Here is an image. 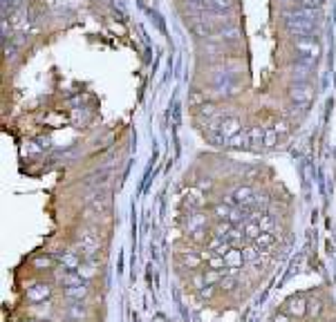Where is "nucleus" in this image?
Segmentation results:
<instances>
[{"label":"nucleus","mask_w":336,"mask_h":322,"mask_svg":"<svg viewBox=\"0 0 336 322\" xmlns=\"http://www.w3.org/2000/svg\"><path fill=\"white\" fill-rule=\"evenodd\" d=\"M273 322H289V315H287V313H278V315H273Z\"/></svg>","instance_id":"26"},{"label":"nucleus","mask_w":336,"mask_h":322,"mask_svg":"<svg viewBox=\"0 0 336 322\" xmlns=\"http://www.w3.org/2000/svg\"><path fill=\"white\" fill-rule=\"evenodd\" d=\"M209 262H211V269H215V271H222L224 266H227V262H224V257L215 255V253H213V255L209 257Z\"/></svg>","instance_id":"21"},{"label":"nucleus","mask_w":336,"mask_h":322,"mask_svg":"<svg viewBox=\"0 0 336 322\" xmlns=\"http://www.w3.org/2000/svg\"><path fill=\"white\" fill-rule=\"evenodd\" d=\"M235 204L238 206H242V208H251L253 204H255V193H253V188H249V186H240V188L235 190Z\"/></svg>","instance_id":"5"},{"label":"nucleus","mask_w":336,"mask_h":322,"mask_svg":"<svg viewBox=\"0 0 336 322\" xmlns=\"http://www.w3.org/2000/svg\"><path fill=\"white\" fill-rule=\"evenodd\" d=\"M29 322H36V320H29Z\"/></svg>","instance_id":"28"},{"label":"nucleus","mask_w":336,"mask_h":322,"mask_svg":"<svg viewBox=\"0 0 336 322\" xmlns=\"http://www.w3.org/2000/svg\"><path fill=\"white\" fill-rule=\"evenodd\" d=\"M224 262H227V266H242L244 262V255H242V249H238V246H233L229 253H227V257H224Z\"/></svg>","instance_id":"10"},{"label":"nucleus","mask_w":336,"mask_h":322,"mask_svg":"<svg viewBox=\"0 0 336 322\" xmlns=\"http://www.w3.org/2000/svg\"><path fill=\"white\" fill-rule=\"evenodd\" d=\"M218 132H220V137L229 144L235 134L242 132V123H240V119H235V116H224V119L220 121V126H218Z\"/></svg>","instance_id":"2"},{"label":"nucleus","mask_w":336,"mask_h":322,"mask_svg":"<svg viewBox=\"0 0 336 322\" xmlns=\"http://www.w3.org/2000/svg\"><path fill=\"white\" fill-rule=\"evenodd\" d=\"M36 266H52V259L50 257H36Z\"/></svg>","instance_id":"24"},{"label":"nucleus","mask_w":336,"mask_h":322,"mask_svg":"<svg viewBox=\"0 0 336 322\" xmlns=\"http://www.w3.org/2000/svg\"><path fill=\"white\" fill-rule=\"evenodd\" d=\"M247 137H249V146H251V148L265 146V128H262V126L247 128Z\"/></svg>","instance_id":"9"},{"label":"nucleus","mask_w":336,"mask_h":322,"mask_svg":"<svg viewBox=\"0 0 336 322\" xmlns=\"http://www.w3.org/2000/svg\"><path fill=\"white\" fill-rule=\"evenodd\" d=\"M65 295L72 300H81L88 295V287L85 284H78V287H65Z\"/></svg>","instance_id":"12"},{"label":"nucleus","mask_w":336,"mask_h":322,"mask_svg":"<svg viewBox=\"0 0 336 322\" xmlns=\"http://www.w3.org/2000/svg\"><path fill=\"white\" fill-rule=\"evenodd\" d=\"M260 228H262V233H271L273 231V226H276V219L271 217V215H262V219L258 222Z\"/></svg>","instance_id":"20"},{"label":"nucleus","mask_w":336,"mask_h":322,"mask_svg":"<svg viewBox=\"0 0 336 322\" xmlns=\"http://www.w3.org/2000/svg\"><path fill=\"white\" fill-rule=\"evenodd\" d=\"M294 49H296L298 63L309 65V67H311V63H316V58L321 56V43L316 38H309V36H301V38H296Z\"/></svg>","instance_id":"1"},{"label":"nucleus","mask_w":336,"mask_h":322,"mask_svg":"<svg viewBox=\"0 0 336 322\" xmlns=\"http://www.w3.org/2000/svg\"><path fill=\"white\" fill-rule=\"evenodd\" d=\"M50 295H52V289L47 287V284H36V287L27 289V300L32 302V305L45 302V298H50Z\"/></svg>","instance_id":"6"},{"label":"nucleus","mask_w":336,"mask_h":322,"mask_svg":"<svg viewBox=\"0 0 336 322\" xmlns=\"http://www.w3.org/2000/svg\"><path fill=\"white\" fill-rule=\"evenodd\" d=\"M242 231H244V237H247V239H253V242H255V237H258V235L262 233V228H260V224H258V222H251V219H249L247 224L242 226Z\"/></svg>","instance_id":"11"},{"label":"nucleus","mask_w":336,"mask_h":322,"mask_svg":"<svg viewBox=\"0 0 336 322\" xmlns=\"http://www.w3.org/2000/svg\"><path fill=\"white\" fill-rule=\"evenodd\" d=\"M258 253H260V246H244L242 249V255H244V262H255L258 259Z\"/></svg>","instance_id":"17"},{"label":"nucleus","mask_w":336,"mask_h":322,"mask_svg":"<svg viewBox=\"0 0 336 322\" xmlns=\"http://www.w3.org/2000/svg\"><path fill=\"white\" fill-rule=\"evenodd\" d=\"M78 307H81V305H78ZM78 307H74V309H72V315H74V318H83V309H78Z\"/></svg>","instance_id":"27"},{"label":"nucleus","mask_w":336,"mask_h":322,"mask_svg":"<svg viewBox=\"0 0 336 322\" xmlns=\"http://www.w3.org/2000/svg\"><path fill=\"white\" fill-rule=\"evenodd\" d=\"M307 307L309 302L303 298V295H298V298H289L283 305V313H287L289 318H303L305 313H307Z\"/></svg>","instance_id":"4"},{"label":"nucleus","mask_w":336,"mask_h":322,"mask_svg":"<svg viewBox=\"0 0 336 322\" xmlns=\"http://www.w3.org/2000/svg\"><path fill=\"white\" fill-rule=\"evenodd\" d=\"M99 249V237L92 233H83L81 237H78V251L85 253V255H90V253H94Z\"/></svg>","instance_id":"7"},{"label":"nucleus","mask_w":336,"mask_h":322,"mask_svg":"<svg viewBox=\"0 0 336 322\" xmlns=\"http://www.w3.org/2000/svg\"><path fill=\"white\" fill-rule=\"evenodd\" d=\"M289 98L296 105H309L311 98H314V88L309 83H296L294 88L289 90Z\"/></svg>","instance_id":"3"},{"label":"nucleus","mask_w":336,"mask_h":322,"mask_svg":"<svg viewBox=\"0 0 336 322\" xmlns=\"http://www.w3.org/2000/svg\"><path fill=\"white\" fill-rule=\"evenodd\" d=\"M278 144V130L276 126H267L265 128V148H273Z\"/></svg>","instance_id":"15"},{"label":"nucleus","mask_w":336,"mask_h":322,"mask_svg":"<svg viewBox=\"0 0 336 322\" xmlns=\"http://www.w3.org/2000/svg\"><path fill=\"white\" fill-rule=\"evenodd\" d=\"M58 259H61V264H63V269H70V271H76L78 266L83 264L81 262V255H78L76 251H63L58 255Z\"/></svg>","instance_id":"8"},{"label":"nucleus","mask_w":336,"mask_h":322,"mask_svg":"<svg viewBox=\"0 0 336 322\" xmlns=\"http://www.w3.org/2000/svg\"><path fill=\"white\" fill-rule=\"evenodd\" d=\"M235 282H238V280H233V277H227V275H224V280L220 282L218 287H220V289H231V287H235Z\"/></svg>","instance_id":"23"},{"label":"nucleus","mask_w":336,"mask_h":322,"mask_svg":"<svg viewBox=\"0 0 336 322\" xmlns=\"http://www.w3.org/2000/svg\"><path fill=\"white\" fill-rule=\"evenodd\" d=\"M309 311L314 315H319L321 313V302H309Z\"/></svg>","instance_id":"25"},{"label":"nucleus","mask_w":336,"mask_h":322,"mask_svg":"<svg viewBox=\"0 0 336 322\" xmlns=\"http://www.w3.org/2000/svg\"><path fill=\"white\" fill-rule=\"evenodd\" d=\"M227 146H231V148H247L249 146V137H247V130L244 132H240V134H235L233 139L229 141Z\"/></svg>","instance_id":"16"},{"label":"nucleus","mask_w":336,"mask_h":322,"mask_svg":"<svg viewBox=\"0 0 336 322\" xmlns=\"http://www.w3.org/2000/svg\"><path fill=\"white\" fill-rule=\"evenodd\" d=\"M204 224H206V215H202V213H197V215H193L191 219H188V224H186V228H188V233H195V231H200V228H204Z\"/></svg>","instance_id":"13"},{"label":"nucleus","mask_w":336,"mask_h":322,"mask_svg":"<svg viewBox=\"0 0 336 322\" xmlns=\"http://www.w3.org/2000/svg\"><path fill=\"white\" fill-rule=\"evenodd\" d=\"M273 242H276V235H273V233H260L258 237H255L253 244L255 246H271Z\"/></svg>","instance_id":"19"},{"label":"nucleus","mask_w":336,"mask_h":322,"mask_svg":"<svg viewBox=\"0 0 336 322\" xmlns=\"http://www.w3.org/2000/svg\"><path fill=\"white\" fill-rule=\"evenodd\" d=\"M76 273L83 277V280H90V277H94V273H96V266L94 264H81L76 269Z\"/></svg>","instance_id":"18"},{"label":"nucleus","mask_w":336,"mask_h":322,"mask_svg":"<svg viewBox=\"0 0 336 322\" xmlns=\"http://www.w3.org/2000/svg\"><path fill=\"white\" fill-rule=\"evenodd\" d=\"M182 259H184V264H188V266H191V269H197V266H200V262H202V257L193 255V253H188V255H184Z\"/></svg>","instance_id":"22"},{"label":"nucleus","mask_w":336,"mask_h":322,"mask_svg":"<svg viewBox=\"0 0 336 322\" xmlns=\"http://www.w3.org/2000/svg\"><path fill=\"white\" fill-rule=\"evenodd\" d=\"M231 210H233V206H229V204H224V202H220V204L213 206V213H215L218 219H229L231 217Z\"/></svg>","instance_id":"14"}]
</instances>
